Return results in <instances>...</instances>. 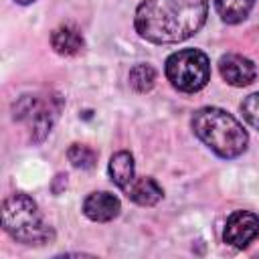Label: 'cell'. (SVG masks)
<instances>
[{"label": "cell", "mask_w": 259, "mask_h": 259, "mask_svg": "<svg viewBox=\"0 0 259 259\" xmlns=\"http://www.w3.org/2000/svg\"><path fill=\"white\" fill-rule=\"evenodd\" d=\"M208 14V0H144L136 10V30L154 45L190 38Z\"/></svg>", "instance_id": "6da1fadb"}, {"label": "cell", "mask_w": 259, "mask_h": 259, "mask_svg": "<svg viewBox=\"0 0 259 259\" xmlns=\"http://www.w3.org/2000/svg\"><path fill=\"white\" fill-rule=\"evenodd\" d=\"M196 138L221 158H237L247 150L249 136L245 127L221 107H202L190 119Z\"/></svg>", "instance_id": "7a4b0ae2"}, {"label": "cell", "mask_w": 259, "mask_h": 259, "mask_svg": "<svg viewBox=\"0 0 259 259\" xmlns=\"http://www.w3.org/2000/svg\"><path fill=\"white\" fill-rule=\"evenodd\" d=\"M2 227L14 241L22 245H45L55 239V233L45 223L36 202L22 192L4 198Z\"/></svg>", "instance_id": "3957f363"}, {"label": "cell", "mask_w": 259, "mask_h": 259, "mask_svg": "<svg viewBox=\"0 0 259 259\" xmlns=\"http://www.w3.org/2000/svg\"><path fill=\"white\" fill-rule=\"evenodd\" d=\"M164 73L174 89L182 93H194L208 83L210 61L198 49H182L166 59Z\"/></svg>", "instance_id": "277c9868"}, {"label": "cell", "mask_w": 259, "mask_h": 259, "mask_svg": "<svg viewBox=\"0 0 259 259\" xmlns=\"http://www.w3.org/2000/svg\"><path fill=\"white\" fill-rule=\"evenodd\" d=\"M59 109H61L59 97H49L45 101H38L36 97H22L20 103L14 107V117L28 119L32 142H42L53 127Z\"/></svg>", "instance_id": "5b68a950"}, {"label": "cell", "mask_w": 259, "mask_h": 259, "mask_svg": "<svg viewBox=\"0 0 259 259\" xmlns=\"http://www.w3.org/2000/svg\"><path fill=\"white\" fill-rule=\"evenodd\" d=\"M259 237V217L251 210H235L227 219V227L223 233L225 243L235 249H245L251 241Z\"/></svg>", "instance_id": "8992f818"}, {"label": "cell", "mask_w": 259, "mask_h": 259, "mask_svg": "<svg viewBox=\"0 0 259 259\" xmlns=\"http://www.w3.org/2000/svg\"><path fill=\"white\" fill-rule=\"evenodd\" d=\"M219 71H221V77L233 87H245V85L253 83V79L257 75L253 61L243 55H235V53L221 57Z\"/></svg>", "instance_id": "52a82bcc"}, {"label": "cell", "mask_w": 259, "mask_h": 259, "mask_svg": "<svg viewBox=\"0 0 259 259\" xmlns=\"http://www.w3.org/2000/svg\"><path fill=\"white\" fill-rule=\"evenodd\" d=\"M121 210V204H119V198L113 196L111 192H91L85 200H83V214L89 219V221H95V223H107V221H113Z\"/></svg>", "instance_id": "ba28073f"}, {"label": "cell", "mask_w": 259, "mask_h": 259, "mask_svg": "<svg viewBox=\"0 0 259 259\" xmlns=\"http://www.w3.org/2000/svg\"><path fill=\"white\" fill-rule=\"evenodd\" d=\"M123 190H125L127 198L134 200V202L140 204V206H154V204L162 198V194H164L162 186H160L154 178H150V176L134 178Z\"/></svg>", "instance_id": "9c48e42d"}, {"label": "cell", "mask_w": 259, "mask_h": 259, "mask_svg": "<svg viewBox=\"0 0 259 259\" xmlns=\"http://www.w3.org/2000/svg\"><path fill=\"white\" fill-rule=\"evenodd\" d=\"M51 45L53 49L63 55V57H73V55H79L85 47V40H83V34L71 26V24H63L59 28L53 30L51 34Z\"/></svg>", "instance_id": "30bf717a"}, {"label": "cell", "mask_w": 259, "mask_h": 259, "mask_svg": "<svg viewBox=\"0 0 259 259\" xmlns=\"http://www.w3.org/2000/svg\"><path fill=\"white\" fill-rule=\"evenodd\" d=\"M134 156L130 152H117L111 156L109 160V166H107V172H109V178L113 184H117L119 188H125L136 176H134Z\"/></svg>", "instance_id": "8fae6325"}, {"label": "cell", "mask_w": 259, "mask_h": 259, "mask_svg": "<svg viewBox=\"0 0 259 259\" xmlns=\"http://www.w3.org/2000/svg\"><path fill=\"white\" fill-rule=\"evenodd\" d=\"M255 0H214V8L223 22L237 24L245 20L253 8Z\"/></svg>", "instance_id": "7c38bea8"}, {"label": "cell", "mask_w": 259, "mask_h": 259, "mask_svg": "<svg viewBox=\"0 0 259 259\" xmlns=\"http://www.w3.org/2000/svg\"><path fill=\"white\" fill-rule=\"evenodd\" d=\"M130 87L138 93H148L156 83V69L152 65L140 63L130 69Z\"/></svg>", "instance_id": "4fadbf2b"}, {"label": "cell", "mask_w": 259, "mask_h": 259, "mask_svg": "<svg viewBox=\"0 0 259 259\" xmlns=\"http://www.w3.org/2000/svg\"><path fill=\"white\" fill-rule=\"evenodd\" d=\"M67 158L69 162L75 166V168H81V170H89L95 166L97 162V152L85 144H73L69 150H67Z\"/></svg>", "instance_id": "5bb4252c"}, {"label": "cell", "mask_w": 259, "mask_h": 259, "mask_svg": "<svg viewBox=\"0 0 259 259\" xmlns=\"http://www.w3.org/2000/svg\"><path fill=\"white\" fill-rule=\"evenodd\" d=\"M241 113L251 127L259 130V93H251L249 97H245V101L241 103Z\"/></svg>", "instance_id": "9a60e30c"}, {"label": "cell", "mask_w": 259, "mask_h": 259, "mask_svg": "<svg viewBox=\"0 0 259 259\" xmlns=\"http://www.w3.org/2000/svg\"><path fill=\"white\" fill-rule=\"evenodd\" d=\"M18 4H30V2H34V0H16Z\"/></svg>", "instance_id": "2e32d148"}]
</instances>
